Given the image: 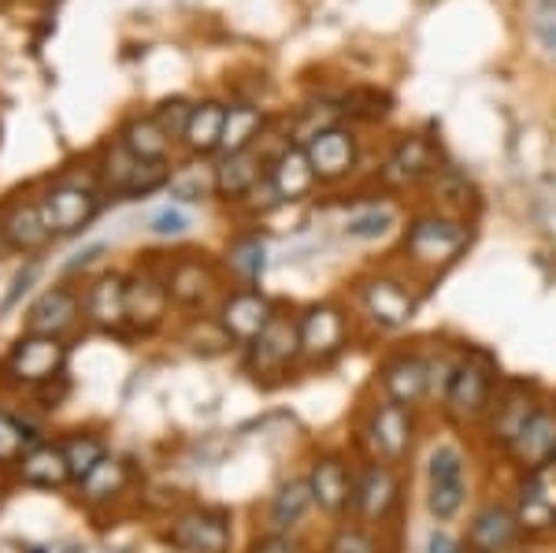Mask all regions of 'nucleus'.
Returning a JSON list of instances; mask_svg holds the SVG:
<instances>
[{
    "mask_svg": "<svg viewBox=\"0 0 556 553\" xmlns=\"http://www.w3.org/2000/svg\"><path fill=\"white\" fill-rule=\"evenodd\" d=\"M67 364V345L64 338H49V335H23L20 342L8 353V376L23 387H45V382L64 376Z\"/></svg>",
    "mask_w": 556,
    "mask_h": 553,
    "instance_id": "nucleus-1",
    "label": "nucleus"
},
{
    "mask_svg": "<svg viewBox=\"0 0 556 553\" xmlns=\"http://www.w3.org/2000/svg\"><path fill=\"white\" fill-rule=\"evenodd\" d=\"M427 505L438 520H453L464 505V457L456 445H438L427 461Z\"/></svg>",
    "mask_w": 556,
    "mask_h": 553,
    "instance_id": "nucleus-2",
    "label": "nucleus"
},
{
    "mask_svg": "<svg viewBox=\"0 0 556 553\" xmlns=\"http://www.w3.org/2000/svg\"><path fill=\"white\" fill-rule=\"evenodd\" d=\"M101 209V198H97L89 186H75V183H60L52 186L41 198V216L49 223L52 235H75V230H86L89 219Z\"/></svg>",
    "mask_w": 556,
    "mask_h": 553,
    "instance_id": "nucleus-3",
    "label": "nucleus"
},
{
    "mask_svg": "<svg viewBox=\"0 0 556 553\" xmlns=\"http://www.w3.org/2000/svg\"><path fill=\"white\" fill-rule=\"evenodd\" d=\"M468 246V230L453 219H416L408 227V238H405V249L412 253V261L419 264H450L460 249Z\"/></svg>",
    "mask_w": 556,
    "mask_h": 553,
    "instance_id": "nucleus-4",
    "label": "nucleus"
},
{
    "mask_svg": "<svg viewBox=\"0 0 556 553\" xmlns=\"http://www.w3.org/2000/svg\"><path fill=\"white\" fill-rule=\"evenodd\" d=\"M0 238L8 249L20 253H38L49 246L52 230L41 216V201H12L0 209Z\"/></svg>",
    "mask_w": 556,
    "mask_h": 553,
    "instance_id": "nucleus-5",
    "label": "nucleus"
},
{
    "mask_svg": "<svg viewBox=\"0 0 556 553\" xmlns=\"http://www.w3.org/2000/svg\"><path fill=\"white\" fill-rule=\"evenodd\" d=\"M249 350H253L256 372H282L301 353V324H293L290 316H278L275 312L264 331L249 342Z\"/></svg>",
    "mask_w": 556,
    "mask_h": 553,
    "instance_id": "nucleus-6",
    "label": "nucleus"
},
{
    "mask_svg": "<svg viewBox=\"0 0 556 553\" xmlns=\"http://www.w3.org/2000/svg\"><path fill=\"white\" fill-rule=\"evenodd\" d=\"M167 542L186 553H227L230 528L215 513H182L167 528Z\"/></svg>",
    "mask_w": 556,
    "mask_h": 553,
    "instance_id": "nucleus-7",
    "label": "nucleus"
},
{
    "mask_svg": "<svg viewBox=\"0 0 556 553\" xmlns=\"http://www.w3.org/2000/svg\"><path fill=\"white\" fill-rule=\"evenodd\" d=\"M345 345V316L334 305H316L301 319V353L308 361H327Z\"/></svg>",
    "mask_w": 556,
    "mask_h": 553,
    "instance_id": "nucleus-8",
    "label": "nucleus"
},
{
    "mask_svg": "<svg viewBox=\"0 0 556 553\" xmlns=\"http://www.w3.org/2000/svg\"><path fill=\"white\" fill-rule=\"evenodd\" d=\"M304 153H308V160H312V172H316V178H323V183H334V178L353 172L356 141L349 130L330 127V130H323L319 138H312L308 146H304Z\"/></svg>",
    "mask_w": 556,
    "mask_h": 553,
    "instance_id": "nucleus-9",
    "label": "nucleus"
},
{
    "mask_svg": "<svg viewBox=\"0 0 556 553\" xmlns=\"http://www.w3.org/2000/svg\"><path fill=\"white\" fill-rule=\"evenodd\" d=\"M75 324H78V298L71 290L56 287V290H45L41 298L30 305V316H26V335L64 338Z\"/></svg>",
    "mask_w": 556,
    "mask_h": 553,
    "instance_id": "nucleus-10",
    "label": "nucleus"
},
{
    "mask_svg": "<svg viewBox=\"0 0 556 553\" xmlns=\"http://www.w3.org/2000/svg\"><path fill=\"white\" fill-rule=\"evenodd\" d=\"M367 435H371V445L379 450L382 461H401L408 453L412 442V420L405 413V405L397 401H386L371 413V424H367Z\"/></svg>",
    "mask_w": 556,
    "mask_h": 553,
    "instance_id": "nucleus-11",
    "label": "nucleus"
},
{
    "mask_svg": "<svg viewBox=\"0 0 556 553\" xmlns=\"http://www.w3.org/2000/svg\"><path fill=\"white\" fill-rule=\"evenodd\" d=\"M486 398H490V376L486 368L479 364H460L453 372V382H450V394H445V409H450L453 420H475V416L486 409Z\"/></svg>",
    "mask_w": 556,
    "mask_h": 553,
    "instance_id": "nucleus-12",
    "label": "nucleus"
},
{
    "mask_svg": "<svg viewBox=\"0 0 556 553\" xmlns=\"http://www.w3.org/2000/svg\"><path fill=\"white\" fill-rule=\"evenodd\" d=\"M397 476L390 465H371L353 487V505L364 520H386L390 510L397 505Z\"/></svg>",
    "mask_w": 556,
    "mask_h": 553,
    "instance_id": "nucleus-13",
    "label": "nucleus"
},
{
    "mask_svg": "<svg viewBox=\"0 0 556 553\" xmlns=\"http://www.w3.org/2000/svg\"><path fill=\"white\" fill-rule=\"evenodd\" d=\"M20 479L26 487H38V490H60L64 483H71L64 445L38 442L34 450H26L20 457Z\"/></svg>",
    "mask_w": 556,
    "mask_h": 553,
    "instance_id": "nucleus-14",
    "label": "nucleus"
},
{
    "mask_svg": "<svg viewBox=\"0 0 556 553\" xmlns=\"http://www.w3.org/2000/svg\"><path fill=\"white\" fill-rule=\"evenodd\" d=\"M86 316L101 331H119L127 324V282L119 275H101L86 293Z\"/></svg>",
    "mask_w": 556,
    "mask_h": 553,
    "instance_id": "nucleus-15",
    "label": "nucleus"
},
{
    "mask_svg": "<svg viewBox=\"0 0 556 553\" xmlns=\"http://www.w3.org/2000/svg\"><path fill=\"white\" fill-rule=\"evenodd\" d=\"M271 316L275 312H271V305H267V298H260V293H253V290L235 293V298L223 305V331L249 345L260 331H264Z\"/></svg>",
    "mask_w": 556,
    "mask_h": 553,
    "instance_id": "nucleus-16",
    "label": "nucleus"
},
{
    "mask_svg": "<svg viewBox=\"0 0 556 553\" xmlns=\"http://www.w3.org/2000/svg\"><path fill=\"white\" fill-rule=\"evenodd\" d=\"M308 487H312V502L319 505L323 513L338 516L349 505V498H353V483H349V472L338 457H323L316 461V468H312L308 476Z\"/></svg>",
    "mask_w": 556,
    "mask_h": 553,
    "instance_id": "nucleus-17",
    "label": "nucleus"
},
{
    "mask_svg": "<svg viewBox=\"0 0 556 553\" xmlns=\"http://www.w3.org/2000/svg\"><path fill=\"white\" fill-rule=\"evenodd\" d=\"M364 305H367V312H371L375 324H382V327H405L412 319V312H416V301H412L405 293V287L393 282V279L367 282Z\"/></svg>",
    "mask_w": 556,
    "mask_h": 553,
    "instance_id": "nucleus-18",
    "label": "nucleus"
},
{
    "mask_svg": "<svg viewBox=\"0 0 556 553\" xmlns=\"http://www.w3.org/2000/svg\"><path fill=\"white\" fill-rule=\"evenodd\" d=\"M271 186L278 193V201H301L312 193L316 186V172H312V160L301 146L286 149L271 167Z\"/></svg>",
    "mask_w": 556,
    "mask_h": 553,
    "instance_id": "nucleus-19",
    "label": "nucleus"
},
{
    "mask_svg": "<svg viewBox=\"0 0 556 553\" xmlns=\"http://www.w3.org/2000/svg\"><path fill=\"white\" fill-rule=\"evenodd\" d=\"M513 450L527 468H545L549 461H556V416L534 413L523 431L516 435Z\"/></svg>",
    "mask_w": 556,
    "mask_h": 553,
    "instance_id": "nucleus-20",
    "label": "nucleus"
},
{
    "mask_svg": "<svg viewBox=\"0 0 556 553\" xmlns=\"http://www.w3.org/2000/svg\"><path fill=\"white\" fill-rule=\"evenodd\" d=\"M167 287L160 279H152V275H134L127 282V319L134 327H141V331H149V327L160 324V316H164L167 309Z\"/></svg>",
    "mask_w": 556,
    "mask_h": 553,
    "instance_id": "nucleus-21",
    "label": "nucleus"
},
{
    "mask_svg": "<svg viewBox=\"0 0 556 553\" xmlns=\"http://www.w3.org/2000/svg\"><path fill=\"white\" fill-rule=\"evenodd\" d=\"M516 513L505 510V505H486L479 516H475L471 531H468V546L475 553H501L508 542L516 539Z\"/></svg>",
    "mask_w": 556,
    "mask_h": 553,
    "instance_id": "nucleus-22",
    "label": "nucleus"
},
{
    "mask_svg": "<svg viewBox=\"0 0 556 553\" xmlns=\"http://www.w3.org/2000/svg\"><path fill=\"white\" fill-rule=\"evenodd\" d=\"M430 164H434V153H430L427 141L424 138H405L397 149H393V156L386 160L382 178L393 186H408V183H416V178H424L430 172Z\"/></svg>",
    "mask_w": 556,
    "mask_h": 553,
    "instance_id": "nucleus-23",
    "label": "nucleus"
},
{
    "mask_svg": "<svg viewBox=\"0 0 556 553\" xmlns=\"http://www.w3.org/2000/svg\"><path fill=\"white\" fill-rule=\"evenodd\" d=\"M382 387L397 405H416L427 394V364L416 356H401L382 372Z\"/></svg>",
    "mask_w": 556,
    "mask_h": 553,
    "instance_id": "nucleus-24",
    "label": "nucleus"
},
{
    "mask_svg": "<svg viewBox=\"0 0 556 553\" xmlns=\"http://www.w3.org/2000/svg\"><path fill=\"white\" fill-rule=\"evenodd\" d=\"M556 520V472L534 468L531 483L523 490V524L527 528H545Z\"/></svg>",
    "mask_w": 556,
    "mask_h": 553,
    "instance_id": "nucleus-25",
    "label": "nucleus"
},
{
    "mask_svg": "<svg viewBox=\"0 0 556 553\" xmlns=\"http://www.w3.org/2000/svg\"><path fill=\"white\" fill-rule=\"evenodd\" d=\"M264 127V112L256 104H230L227 109V120H223V138H219V149L227 156L235 153H249L253 138Z\"/></svg>",
    "mask_w": 556,
    "mask_h": 553,
    "instance_id": "nucleus-26",
    "label": "nucleus"
},
{
    "mask_svg": "<svg viewBox=\"0 0 556 553\" xmlns=\"http://www.w3.org/2000/svg\"><path fill=\"white\" fill-rule=\"evenodd\" d=\"M127 479H130V472H127V465H123L119 457H104L101 465H97L83 479V483H78V487H83V502L86 505H108L112 498L123 494Z\"/></svg>",
    "mask_w": 556,
    "mask_h": 553,
    "instance_id": "nucleus-27",
    "label": "nucleus"
},
{
    "mask_svg": "<svg viewBox=\"0 0 556 553\" xmlns=\"http://www.w3.org/2000/svg\"><path fill=\"white\" fill-rule=\"evenodd\" d=\"M223 120H227V109L215 101H204L197 104L193 115H190V127H186V146L193 149V153H212V149H219V138H223Z\"/></svg>",
    "mask_w": 556,
    "mask_h": 553,
    "instance_id": "nucleus-28",
    "label": "nucleus"
},
{
    "mask_svg": "<svg viewBox=\"0 0 556 553\" xmlns=\"http://www.w3.org/2000/svg\"><path fill=\"white\" fill-rule=\"evenodd\" d=\"M167 141L172 138H167L164 127L156 123V115L134 120V123H127V130H123V149H127L134 160H164Z\"/></svg>",
    "mask_w": 556,
    "mask_h": 553,
    "instance_id": "nucleus-29",
    "label": "nucleus"
},
{
    "mask_svg": "<svg viewBox=\"0 0 556 553\" xmlns=\"http://www.w3.org/2000/svg\"><path fill=\"white\" fill-rule=\"evenodd\" d=\"M308 505H312L308 479H290V483H282L278 494L271 498V528L286 531V528H293V524H301Z\"/></svg>",
    "mask_w": 556,
    "mask_h": 553,
    "instance_id": "nucleus-30",
    "label": "nucleus"
},
{
    "mask_svg": "<svg viewBox=\"0 0 556 553\" xmlns=\"http://www.w3.org/2000/svg\"><path fill=\"white\" fill-rule=\"evenodd\" d=\"M256 183H260L256 156H249V153H235L215 167V190L227 193V198H245Z\"/></svg>",
    "mask_w": 556,
    "mask_h": 553,
    "instance_id": "nucleus-31",
    "label": "nucleus"
},
{
    "mask_svg": "<svg viewBox=\"0 0 556 553\" xmlns=\"http://www.w3.org/2000/svg\"><path fill=\"white\" fill-rule=\"evenodd\" d=\"M64 457H67L71 479H75V483H83L89 472H93L108 457V450H104V442L97 439V435L78 431V435H71V439L64 442Z\"/></svg>",
    "mask_w": 556,
    "mask_h": 553,
    "instance_id": "nucleus-32",
    "label": "nucleus"
},
{
    "mask_svg": "<svg viewBox=\"0 0 556 553\" xmlns=\"http://www.w3.org/2000/svg\"><path fill=\"white\" fill-rule=\"evenodd\" d=\"M41 442V435L30 424L15 420V416L0 413V465H20L26 450Z\"/></svg>",
    "mask_w": 556,
    "mask_h": 553,
    "instance_id": "nucleus-33",
    "label": "nucleus"
},
{
    "mask_svg": "<svg viewBox=\"0 0 556 553\" xmlns=\"http://www.w3.org/2000/svg\"><path fill=\"white\" fill-rule=\"evenodd\" d=\"M208 287H212V275L197 261L175 264L172 279H167V293H172L175 301H182V305H197V301L208 293Z\"/></svg>",
    "mask_w": 556,
    "mask_h": 553,
    "instance_id": "nucleus-34",
    "label": "nucleus"
},
{
    "mask_svg": "<svg viewBox=\"0 0 556 553\" xmlns=\"http://www.w3.org/2000/svg\"><path fill=\"white\" fill-rule=\"evenodd\" d=\"M393 223H397V216H393L390 204H371V209H361L356 216H349L345 235L356 238V242H375V238H382Z\"/></svg>",
    "mask_w": 556,
    "mask_h": 553,
    "instance_id": "nucleus-35",
    "label": "nucleus"
},
{
    "mask_svg": "<svg viewBox=\"0 0 556 553\" xmlns=\"http://www.w3.org/2000/svg\"><path fill=\"white\" fill-rule=\"evenodd\" d=\"M230 267L241 275V279L256 282L267 267V249L260 238H241V242L230 246Z\"/></svg>",
    "mask_w": 556,
    "mask_h": 553,
    "instance_id": "nucleus-36",
    "label": "nucleus"
},
{
    "mask_svg": "<svg viewBox=\"0 0 556 553\" xmlns=\"http://www.w3.org/2000/svg\"><path fill=\"white\" fill-rule=\"evenodd\" d=\"M167 183V164L164 160H138V167H134L130 183H127V198H141V193H152L160 190V186Z\"/></svg>",
    "mask_w": 556,
    "mask_h": 553,
    "instance_id": "nucleus-37",
    "label": "nucleus"
},
{
    "mask_svg": "<svg viewBox=\"0 0 556 553\" xmlns=\"http://www.w3.org/2000/svg\"><path fill=\"white\" fill-rule=\"evenodd\" d=\"M531 26L538 41L556 56V0H531Z\"/></svg>",
    "mask_w": 556,
    "mask_h": 553,
    "instance_id": "nucleus-38",
    "label": "nucleus"
},
{
    "mask_svg": "<svg viewBox=\"0 0 556 553\" xmlns=\"http://www.w3.org/2000/svg\"><path fill=\"white\" fill-rule=\"evenodd\" d=\"M190 227H193L190 212L175 209V204H167V209H160L156 216L149 219V230H152V235H156V238H182Z\"/></svg>",
    "mask_w": 556,
    "mask_h": 553,
    "instance_id": "nucleus-39",
    "label": "nucleus"
},
{
    "mask_svg": "<svg viewBox=\"0 0 556 553\" xmlns=\"http://www.w3.org/2000/svg\"><path fill=\"white\" fill-rule=\"evenodd\" d=\"M190 115H193V104L186 101H164L156 112V123L164 127L167 138H182L186 127H190Z\"/></svg>",
    "mask_w": 556,
    "mask_h": 553,
    "instance_id": "nucleus-40",
    "label": "nucleus"
},
{
    "mask_svg": "<svg viewBox=\"0 0 556 553\" xmlns=\"http://www.w3.org/2000/svg\"><path fill=\"white\" fill-rule=\"evenodd\" d=\"M215 186V175H204V172H182L172 183V198H178V201H201L204 193H208Z\"/></svg>",
    "mask_w": 556,
    "mask_h": 553,
    "instance_id": "nucleus-41",
    "label": "nucleus"
},
{
    "mask_svg": "<svg viewBox=\"0 0 556 553\" xmlns=\"http://www.w3.org/2000/svg\"><path fill=\"white\" fill-rule=\"evenodd\" d=\"M327 553H379V546H375V539L364 528H338Z\"/></svg>",
    "mask_w": 556,
    "mask_h": 553,
    "instance_id": "nucleus-42",
    "label": "nucleus"
},
{
    "mask_svg": "<svg viewBox=\"0 0 556 553\" xmlns=\"http://www.w3.org/2000/svg\"><path fill=\"white\" fill-rule=\"evenodd\" d=\"M134 167H138V160H134L127 149H123V141H119V146L108 153V183H112V190H119V193L127 190Z\"/></svg>",
    "mask_w": 556,
    "mask_h": 553,
    "instance_id": "nucleus-43",
    "label": "nucleus"
},
{
    "mask_svg": "<svg viewBox=\"0 0 556 553\" xmlns=\"http://www.w3.org/2000/svg\"><path fill=\"white\" fill-rule=\"evenodd\" d=\"M253 553H304L301 542H293L290 535H267V539H260Z\"/></svg>",
    "mask_w": 556,
    "mask_h": 553,
    "instance_id": "nucleus-44",
    "label": "nucleus"
},
{
    "mask_svg": "<svg viewBox=\"0 0 556 553\" xmlns=\"http://www.w3.org/2000/svg\"><path fill=\"white\" fill-rule=\"evenodd\" d=\"M38 279V264H26L20 275H15V282H12V293H8V301H4V309H12L15 301H20V293L30 290V282Z\"/></svg>",
    "mask_w": 556,
    "mask_h": 553,
    "instance_id": "nucleus-45",
    "label": "nucleus"
},
{
    "mask_svg": "<svg viewBox=\"0 0 556 553\" xmlns=\"http://www.w3.org/2000/svg\"><path fill=\"white\" fill-rule=\"evenodd\" d=\"M427 553H460V546H456V539L450 531H434L427 539Z\"/></svg>",
    "mask_w": 556,
    "mask_h": 553,
    "instance_id": "nucleus-46",
    "label": "nucleus"
},
{
    "mask_svg": "<svg viewBox=\"0 0 556 553\" xmlns=\"http://www.w3.org/2000/svg\"><path fill=\"white\" fill-rule=\"evenodd\" d=\"M104 242H97V246H89V249H83V253H78L75 256V261H67V272H78V267H89V264H93L97 261V256H101L104 253Z\"/></svg>",
    "mask_w": 556,
    "mask_h": 553,
    "instance_id": "nucleus-47",
    "label": "nucleus"
},
{
    "mask_svg": "<svg viewBox=\"0 0 556 553\" xmlns=\"http://www.w3.org/2000/svg\"><path fill=\"white\" fill-rule=\"evenodd\" d=\"M0 249H8V246H4V238H0Z\"/></svg>",
    "mask_w": 556,
    "mask_h": 553,
    "instance_id": "nucleus-48",
    "label": "nucleus"
}]
</instances>
